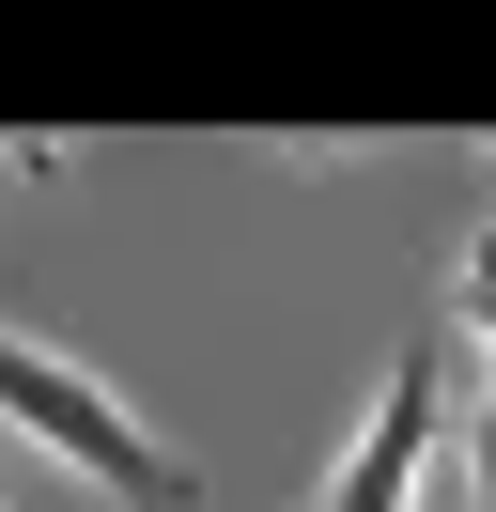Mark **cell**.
<instances>
[{
	"mask_svg": "<svg viewBox=\"0 0 496 512\" xmlns=\"http://www.w3.org/2000/svg\"><path fill=\"white\" fill-rule=\"evenodd\" d=\"M465 450H481V512H496V404H481V419H465Z\"/></svg>",
	"mask_w": 496,
	"mask_h": 512,
	"instance_id": "cell-4",
	"label": "cell"
},
{
	"mask_svg": "<svg viewBox=\"0 0 496 512\" xmlns=\"http://www.w3.org/2000/svg\"><path fill=\"white\" fill-rule=\"evenodd\" d=\"M0 419H16L47 466H78L93 497H124V512H202V466H186L109 373H78V357L31 342V326H0Z\"/></svg>",
	"mask_w": 496,
	"mask_h": 512,
	"instance_id": "cell-1",
	"label": "cell"
},
{
	"mask_svg": "<svg viewBox=\"0 0 496 512\" xmlns=\"http://www.w3.org/2000/svg\"><path fill=\"white\" fill-rule=\"evenodd\" d=\"M450 326H465V342L496 357V218L465 233V264H450Z\"/></svg>",
	"mask_w": 496,
	"mask_h": 512,
	"instance_id": "cell-3",
	"label": "cell"
},
{
	"mask_svg": "<svg viewBox=\"0 0 496 512\" xmlns=\"http://www.w3.org/2000/svg\"><path fill=\"white\" fill-rule=\"evenodd\" d=\"M434 450H450V342H403L388 388H372V419H357V450L326 466V497H310V512H419Z\"/></svg>",
	"mask_w": 496,
	"mask_h": 512,
	"instance_id": "cell-2",
	"label": "cell"
}]
</instances>
